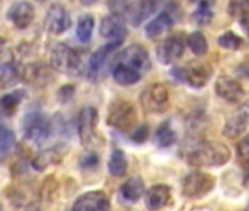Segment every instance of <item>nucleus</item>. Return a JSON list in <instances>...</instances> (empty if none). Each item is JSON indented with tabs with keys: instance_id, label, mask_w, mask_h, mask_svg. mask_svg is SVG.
<instances>
[{
	"instance_id": "11",
	"label": "nucleus",
	"mask_w": 249,
	"mask_h": 211,
	"mask_svg": "<svg viewBox=\"0 0 249 211\" xmlns=\"http://www.w3.org/2000/svg\"><path fill=\"white\" fill-rule=\"evenodd\" d=\"M110 199L103 191H91L75 201L72 211H110Z\"/></svg>"
},
{
	"instance_id": "19",
	"label": "nucleus",
	"mask_w": 249,
	"mask_h": 211,
	"mask_svg": "<svg viewBox=\"0 0 249 211\" xmlns=\"http://www.w3.org/2000/svg\"><path fill=\"white\" fill-rule=\"evenodd\" d=\"M172 28H173V18L170 17L169 12H161L150 24H147L145 34L150 40H156L160 38L163 34L169 33Z\"/></svg>"
},
{
	"instance_id": "22",
	"label": "nucleus",
	"mask_w": 249,
	"mask_h": 211,
	"mask_svg": "<svg viewBox=\"0 0 249 211\" xmlns=\"http://www.w3.org/2000/svg\"><path fill=\"white\" fill-rule=\"evenodd\" d=\"M24 79H27L30 84L47 85L53 79V75H52V70L44 63H34L25 68Z\"/></svg>"
},
{
	"instance_id": "13",
	"label": "nucleus",
	"mask_w": 249,
	"mask_h": 211,
	"mask_svg": "<svg viewBox=\"0 0 249 211\" xmlns=\"http://www.w3.org/2000/svg\"><path fill=\"white\" fill-rule=\"evenodd\" d=\"M8 18L17 28L25 30L33 24V21L36 18L34 6L30 2H25V0H19V2H15L9 8Z\"/></svg>"
},
{
	"instance_id": "12",
	"label": "nucleus",
	"mask_w": 249,
	"mask_h": 211,
	"mask_svg": "<svg viewBox=\"0 0 249 211\" xmlns=\"http://www.w3.org/2000/svg\"><path fill=\"white\" fill-rule=\"evenodd\" d=\"M71 24H72V19H71L69 12L65 9V6L59 3H54L50 6L47 12V18H46V27L52 34L54 35L63 34L66 30H69Z\"/></svg>"
},
{
	"instance_id": "1",
	"label": "nucleus",
	"mask_w": 249,
	"mask_h": 211,
	"mask_svg": "<svg viewBox=\"0 0 249 211\" xmlns=\"http://www.w3.org/2000/svg\"><path fill=\"white\" fill-rule=\"evenodd\" d=\"M230 148L223 142L202 141L188 153V163L198 167H220L230 160Z\"/></svg>"
},
{
	"instance_id": "33",
	"label": "nucleus",
	"mask_w": 249,
	"mask_h": 211,
	"mask_svg": "<svg viewBox=\"0 0 249 211\" xmlns=\"http://www.w3.org/2000/svg\"><path fill=\"white\" fill-rule=\"evenodd\" d=\"M227 12L231 18L240 19L249 12V0H229Z\"/></svg>"
},
{
	"instance_id": "26",
	"label": "nucleus",
	"mask_w": 249,
	"mask_h": 211,
	"mask_svg": "<svg viewBox=\"0 0 249 211\" xmlns=\"http://www.w3.org/2000/svg\"><path fill=\"white\" fill-rule=\"evenodd\" d=\"M15 134L8 126L0 125V161H3L15 147Z\"/></svg>"
},
{
	"instance_id": "15",
	"label": "nucleus",
	"mask_w": 249,
	"mask_h": 211,
	"mask_svg": "<svg viewBox=\"0 0 249 211\" xmlns=\"http://www.w3.org/2000/svg\"><path fill=\"white\" fill-rule=\"evenodd\" d=\"M100 34L104 38H111L113 41H123L128 34L124 19L116 15H108L103 18L100 24Z\"/></svg>"
},
{
	"instance_id": "41",
	"label": "nucleus",
	"mask_w": 249,
	"mask_h": 211,
	"mask_svg": "<svg viewBox=\"0 0 249 211\" xmlns=\"http://www.w3.org/2000/svg\"><path fill=\"white\" fill-rule=\"evenodd\" d=\"M239 21H240V25H242V28H243V30H245L248 34H249V12H248L245 17H242Z\"/></svg>"
},
{
	"instance_id": "6",
	"label": "nucleus",
	"mask_w": 249,
	"mask_h": 211,
	"mask_svg": "<svg viewBox=\"0 0 249 211\" xmlns=\"http://www.w3.org/2000/svg\"><path fill=\"white\" fill-rule=\"evenodd\" d=\"M24 134L27 140L36 144H41L52 134V122L46 115L40 112L28 113L24 119Z\"/></svg>"
},
{
	"instance_id": "20",
	"label": "nucleus",
	"mask_w": 249,
	"mask_h": 211,
	"mask_svg": "<svg viewBox=\"0 0 249 211\" xmlns=\"http://www.w3.org/2000/svg\"><path fill=\"white\" fill-rule=\"evenodd\" d=\"M248 122H249V115L245 112V110H240L237 113H234L233 116H230L223 128V135L230 138V140H234L237 138L239 135H242L248 126Z\"/></svg>"
},
{
	"instance_id": "35",
	"label": "nucleus",
	"mask_w": 249,
	"mask_h": 211,
	"mask_svg": "<svg viewBox=\"0 0 249 211\" xmlns=\"http://www.w3.org/2000/svg\"><path fill=\"white\" fill-rule=\"evenodd\" d=\"M237 157L245 169L249 170V134L237 145Z\"/></svg>"
},
{
	"instance_id": "39",
	"label": "nucleus",
	"mask_w": 249,
	"mask_h": 211,
	"mask_svg": "<svg viewBox=\"0 0 249 211\" xmlns=\"http://www.w3.org/2000/svg\"><path fill=\"white\" fill-rule=\"evenodd\" d=\"M73 87L72 85H66V87H63L60 91H59V98L62 100V101H68L69 98H72V95H73Z\"/></svg>"
},
{
	"instance_id": "9",
	"label": "nucleus",
	"mask_w": 249,
	"mask_h": 211,
	"mask_svg": "<svg viewBox=\"0 0 249 211\" xmlns=\"http://www.w3.org/2000/svg\"><path fill=\"white\" fill-rule=\"evenodd\" d=\"M116 63H123L135 70H138L141 75L147 73L151 69V60L150 54L145 50L144 46L140 44H132L124 49L119 56L116 57Z\"/></svg>"
},
{
	"instance_id": "18",
	"label": "nucleus",
	"mask_w": 249,
	"mask_h": 211,
	"mask_svg": "<svg viewBox=\"0 0 249 211\" xmlns=\"http://www.w3.org/2000/svg\"><path fill=\"white\" fill-rule=\"evenodd\" d=\"M170 196H172L170 186H167V185H156V186L148 189V192L145 195V205H147L148 210L157 211V210L163 208L169 202Z\"/></svg>"
},
{
	"instance_id": "40",
	"label": "nucleus",
	"mask_w": 249,
	"mask_h": 211,
	"mask_svg": "<svg viewBox=\"0 0 249 211\" xmlns=\"http://www.w3.org/2000/svg\"><path fill=\"white\" fill-rule=\"evenodd\" d=\"M192 3H195L196 6H208V8H211V6H214L215 0H192Z\"/></svg>"
},
{
	"instance_id": "24",
	"label": "nucleus",
	"mask_w": 249,
	"mask_h": 211,
	"mask_svg": "<svg viewBox=\"0 0 249 211\" xmlns=\"http://www.w3.org/2000/svg\"><path fill=\"white\" fill-rule=\"evenodd\" d=\"M24 78V70L14 62L0 66V88H9Z\"/></svg>"
},
{
	"instance_id": "38",
	"label": "nucleus",
	"mask_w": 249,
	"mask_h": 211,
	"mask_svg": "<svg viewBox=\"0 0 249 211\" xmlns=\"http://www.w3.org/2000/svg\"><path fill=\"white\" fill-rule=\"evenodd\" d=\"M97 163H98V157L94 153H88L82 158V167H95Z\"/></svg>"
},
{
	"instance_id": "27",
	"label": "nucleus",
	"mask_w": 249,
	"mask_h": 211,
	"mask_svg": "<svg viewBox=\"0 0 249 211\" xmlns=\"http://www.w3.org/2000/svg\"><path fill=\"white\" fill-rule=\"evenodd\" d=\"M92 31H94V18L88 14L82 15L78 21V27H76V37L81 43L87 44L91 41L92 37Z\"/></svg>"
},
{
	"instance_id": "8",
	"label": "nucleus",
	"mask_w": 249,
	"mask_h": 211,
	"mask_svg": "<svg viewBox=\"0 0 249 211\" xmlns=\"http://www.w3.org/2000/svg\"><path fill=\"white\" fill-rule=\"evenodd\" d=\"M214 176L204 172H192L182 180V192L186 198H201L214 189Z\"/></svg>"
},
{
	"instance_id": "2",
	"label": "nucleus",
	"mask_w": 249,
	"mask_h": 211,
	"mask_svg": "<svg viewBox=\"0 0 249 211\" xmlns=\"http://www.w3.org/2000/svg\"><path fill=\"white\" fill-rule=\"evenodd\" d=\"M52 68L69 76H79L84 72V62L81 54L72 47L60 43L52 50Z\"/></svg>"
},
{
	"instance_id": "4",
	"label": "nucleus",
	"mask_w": 249,
	"mask_h": 211,
	"mask_svg": "<svg viewBox=\"0 0 249 211\" xmlns=\"http://www.w3.org/2000/svg\"><path fill=\"white\" fill-rule=\"evenodd\" d=\"M213 73V69L208 63L194 62L185 68H175L172 75L175 79L188 84L192 88H202L207 85Z\"/></svg>"
},
{
	"instance_id": "23",
	"label": "nucleus",
	"mask_w": 249,
	"mask_h": 211,
	"mask_svg": "<svg viewBox=\"0 0 249 211\" xmlns=\"http://www.w3.org/2000/svg\"><path fill=\"white\" fill-rule=\"evenodd\" d=\"M144 191H145V185H144L142 177L140 176H132L120 186L122 198L126 201H132V202H137L138 199H141V196L144 195Z\"/></svg>"
},
{
	"instance_id": "17",
	"label": "nucleus",
	"mask_w": 249,
	"mask_h": 211,
	"mask_svg": "<svg viewBox=\"0 0 249 211\" xmlns=\"http://www.w3.org/2000/svg\"><path fill=\"white\" fill-rule=\"evenodd\" d=\"M107 8L111 15L120 17L137 27L138 2H134V0H107Z\"/></svg>"
},
{
	"instance_id": "42",
	"label": "nucleus",
	"mask_w": 249,
	"mask_h": 211,
	"mask_svg": "<svg viewBox=\"0 0 249 211\" xmlns=\"http://www.w3.org/2000/svg\"><path fill=\"white\" fill-rule=\"evenodd\" d=\"M95 2H97V0H81V3H82L84 6H92Z\"/></svg>"
},
{
	"instance_id": "3",
	"label": "nucleus",
	"mask_w": 249,
	"mask_h": 211,
	"mask_svg": "<svg viewBox=\"0 0 249 211\" xmlns=\"http://www.w3.org/2000/svg\"><path fill=\"white\" fill-rule=\"evenodd\" d=\"M138 122V115L134 104L126 100H114L107 113V125L120 132L134 131Z\"/></svg>"
},
{
	"instance_id": "28",
	"label": "nucleus",
	"mask_w": 249,
	"mask_h": 211,
	"mask_svg": "<svg viewBox=\"0 0 249 211\" xmlns=\"http://www.w3.org/2000/svg\"><path fill=\"white\" fill-rule=\"evenodd\" d=\"M186 44L191 49V52L196 56H204L208 50V43L207 38L202 33L199 31H194L188 35L186 38Z\"/></svg>"
},
{
	"instance_id": "29",
	"label": "nucleus",
	"mask_w": 249,
	"mask_h": 211,
	"mask_svg": "<svg viewBox=\"0 0 249 211\" xmlns=\"http://www.w3.org/2000/svg\"><path fill=\"white\" fill-rule=\"evenodd\" d=\"M24 95H25L24 91H14V92L6 94L5 97H2V100H0V109L3 110L5 115H12L17 110L19 103L22 101Z\"/></svg>"
},
{
	"instance_id": "34",
	"label": "nucleus",
	"mask_w": 249,
	"mask_h": 211,
	"mask_svg": "<svg viewBox=\"0 0 249 211\" xmlns=\"http://www.w3.org/2000/svg\"><path fill=\"white\" fill-rule=\"evenodd\" d=\"M213 19V12L211 8L208 6H196L194 12V21L198 25H208Z\"/></svg>"
},
{
	"instance_id": "5",
	"label": "nucleus",
	"mask_w": 249,
	"mask_h": 211,
	"mask_svg": "<svg viewBox=\"0 0 249 211\" xmlns=\"http://www.w3.org/2000/svg\"><path fill=\"white\" fill-rule=\"evenodd\" d=\"M170 94L164 84L148 85L140 97L142 109L147 113H163L169 106Z\"/></svg>"
},
{
	"instance_id": "31",
	"label": "nucleus",
	"mask_w": 249,
	"mask_h": 211,
	"mask_svg": "<svg viewBox=\"0 0 249 211\" xmlns=\"http://www.w3.org/2000/svg\"><path fill=\"white\" fill-rule=\"evenodd\" d=\"M163 0H140L138 2V18H137V27L142 21H145L150 15H153Z\"/></svg>"
},
{
	"instance_id": "21",
	"label": "nucleus",
	"mask_w": 249,
	"mask_h": 211,
	"mask_svg": "<svg viewBox=\"0 0 249 211\" xmlns=\"http://www.w3.org/2000/svg\"><path fill=\"white\" fill-rule=\"evenodd\" d=\"M111 75H113V79L119 85H123V87L134 85V84L140 82V79L142 78V75L138 70L123 65V63H116V62L111 68Z\"/></svg>"
},
{
	"instance_id": "32",
	"label": "nucleus",
	"mask_w": 249,
	"mask_h": 211,
	"mask_svg": "<svg viewBox=\"0 0 249 211\" xmlns=\"http://www.w3.org/2000/svg\"><path fill=\"white\" fill-rule=\"evenodd\" d=\"M217 43H218L220 47H223L226 50H239L242 47V44H243V40L239 35H236L234 33L227 31V33H224V34H221L218 37Z\"/></svg>"
},
{
	"instance_id": "25",
	"label": "nucleus",
	"mask_w": 249,
	"mask_h": 211,
	"mask_svg": "<svg viewBox=\"0 0 249 211\" xmlns=\"http://www.w3.org/2000/svg\"><path fill=\"white\" fill-rule=\"evenodd\" d=\"M108 172L111 176H116V177H120V176H124L128 172V160H126V156L122 150H113L110 158H108Z\"/></svg>"
},
{
	"instance_id": "16",
	"label": "nucleus",
	"mask_w": 249,
	"mask_h": 211,
	"mask_svg": "<svg viewBox=\"0 0 249 211\" xmlns=\"http://www.w3.org/2000/svg\"><path fill=\"white\" fill-rule=\"evenodd\" d=\"M122 41H111L106 46H101L98 50H95L92 53V56L89 57V62H88V76L91 79H95L97 75L100 73V70L104 68L107 59L110 57V54L113 52H116L119 47H120Z\"/></svg>"
},
{
	"instance_id": "14",
	"label": "nucleus",
	"mask_w": 249,
	"mask_h": 211,
	"mask_svg": "<svg viewBox=\"0 0 249 211\" xmlns=\"http://www.w3.org/2000/svg\"><path fill=\"white\" fill-rule=\"evenodd\" d=\"M215 92L220 98L229 101V103H237L243 98L245 91L239 81H236L231 76L223 75L218 76L215 81Z\"/></svg>"
},
{
	"instance_id": "44",
	"label": "nucleus",
	"mask_w": 249,
	"mask_h": 211,
	"mask_svg": "<svg viewBox=\"0 0 249 211\" xmlns=\"http://www.w3.org/2000/svg\"><path fill=\"white\" fill-rule=\"evenodd\" d=\"M37 2H46V0H37Z\"/></svg>"
},
{
	"instance_id": "10",
	"label": "nucleus",
	"mask_w": 249,
	"mask_h": 211,
	"mask_svg": "<svg viewBox=\"0 0 249 211\" xmlns=\"http://www.w3.org/2000/svg\"><path fill=\"white\" fill-rule=\"evenodd\" d=\"M183 52H185V40L182 34H173L157 46L156 54L160 63L170 65L178 59H180L183 56Z\"/></svg>"
},
{
	"instance_id": "45",
	"label": "nucleus",
	"mask_w": 249,
	"mask_h": 211,
	"mask_svg": "<svg viewBox=\"0 0 249 211\" xmlns=\"http://www.w3.org/2000/svg\"><path fill=\"white\" fill-rule=\"evenodd\" d=\"M0 211H3V208H2V205H0Z\"/></svg>"
},
{
	"instance_id": "37",
	"label": "nucleus",
	"mask_w": 249,
	"mask_h": 211,
	"mask_svg": "<svg viewBox=\"0 0 249 211\" xmlns=\"http://www.w3.org/2000/svg\"><path fill=\"white\" fill-rule=\"evenodd\" d=\"M148 137H150V129H148L147 125H142V126L134 129L132 134H131V138L135 142H145L148 140Z\"/></svg>"
},
{
	"instance_id": "7",
	"label": "nucleus",
	"mask_w": 249,
	"mask_h": 211,
	"mask_svg": "<svg viewBox=\"0 0 249 211\" xmlns=\"http://www.w3.org/2000/svg\"><path fill=\"white\" fill-rule=\"evenodd\" d=\"M97 122H98V112L92 106H87L79 113L78 119V132L84 147L92 148L97 145Z\"/></svg>"
},
{
	"instance_id": "43",
	"label": "nucleus",
	"mask_w": 249,
	"mask_h": 211,
	"mask_svg": "<svg viewBox=\"0 0 249 211\" xmlns=\"http://www.w3.org/2000/svg\"><path fill=\"white\" fill-rule=\"evenodd\" d=\"M5 46H6V41H5L3 38H0V53H2V52H3Z\"/></svg>"
},
{
	"instance_id": "36",
	"label": "nucleus",
	"mask_w": 249,
	"mask_h": 211,
	"mask_svg": "<svg viewBox=\"0 0 249 211\" xmlns=\"http://www.w3.org/2000/svg\"><path fill=\"white\" fill-rule=\"evenodd\" d=\"M57 161V157L53 151H44L41 153L36 160H34V167L38 169V170H43L44 167H47L49 164Z\"/></svg>"
},
{
	"instance_id": "30",
	"label": "nucleus",
	"mask_w": 249,
	"mask_h": 211,
	"mask_svg": "<svg viewBox=\"0 0 249 211\" xmlns=\"http://www.w3.org/2000/svg\"><path fill=\"white\" fill-rule=\"evenodd\" d=\"M156 140H157L159 145H161V147H170L176 142L178 135H176L175 129L172 128L170 122H164L159 126V129L156 132Z\"/></svg>"
}]
</instances>
